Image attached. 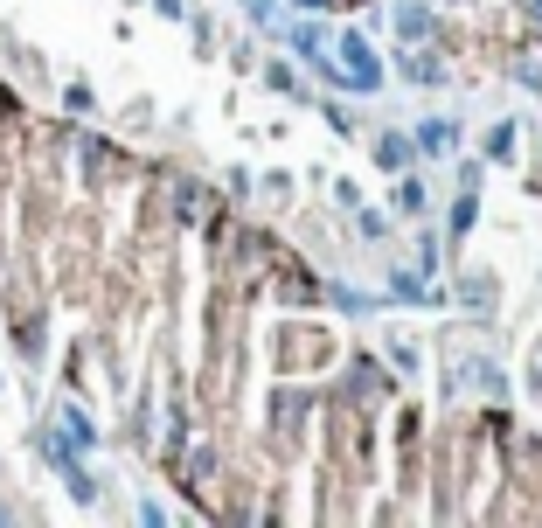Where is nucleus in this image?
I'll list each match as a JSON object with an SVG mask.
<instances>
[{
	"label": "nucleus",
	"mask_w": 542,
	"mask_h": 528,
	"mask_svg": "<svg viewBox=\"0 0 542 528\" xmlns=\"http://www.w3.org/2000/svg\"><path fill=\"white\" fill-rule=\"evenodd\" d=\"M306 7H320V0H306Z\"/></svg>",
	"instance_id": "3"
},
{
	"label": "nucleus",
	"mask_w": 542,
	"mask_h": 528,
	"mask_svg": "<svg viewBox=\"0 0 542 528\" xmlns=\"http://www.w3.org/2000/svg\"><path fill=\"white\" fill-rule=\"evenodd\" d=\"M417 146H424V153H438V146H452V126H424V132H417Z\"/></svg>",
	"instance_id": "2"
},
{
	"label": "nucleus",
	"mask_w": 542,
	"mask_h": 528,
	"mask_svg": "<svg viewBox=\"0 0 542 528\" xmlns=\"http://www.w3.org/2000/svg\"><path fill=\"white\" fill-rule=\"evenodd\" d=\"M341 49H348V77H355V84H383V70H376V56L362 49V35H348Z\"/></svg>",
	"instance_id": "1"
}]
</instances>
